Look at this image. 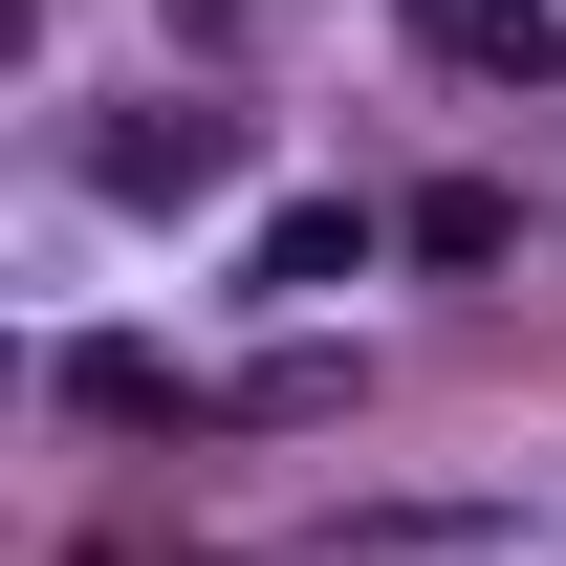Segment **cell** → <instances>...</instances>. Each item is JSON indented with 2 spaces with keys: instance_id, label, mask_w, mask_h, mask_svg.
I'll return each mask as SVG.
<instances>
[{
  "instance_id": "6da1fadb",
  "label": "cell",
  "mask_w": 566,
  "mask_h": 566,
  "mask_svg": "<svg viewBox=\"0 0 566 566\" xmlns=\"http://www.w3.org/2000/svg\"><path fill=\"white\" fill-rule=\"evenodd\" d=\"M240 175V132L218 109H175V132H109V197H218Z\"/></svg>"
}]
</instances>
